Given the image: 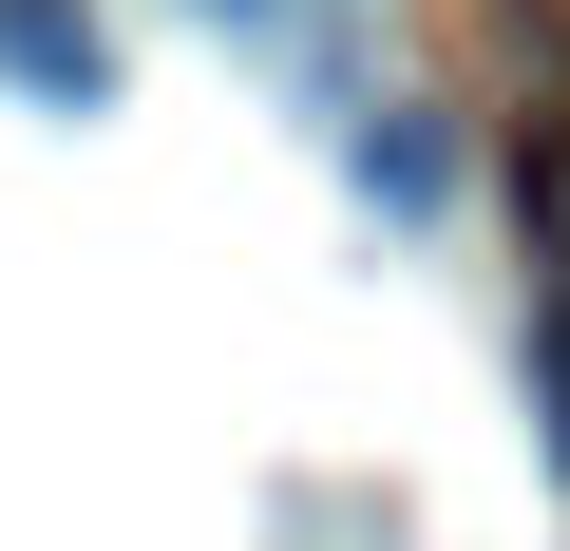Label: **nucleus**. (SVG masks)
<instances>
[{"mask_svg": "<svg viewBox=\"0 0 570 551\" xmlns=\"http://www.w3.org/2000/svg\"><path fill=\"white\" fill-rule=\"evenodd\" d=\"M209 20H228V39H285V0H209Z\"/></svg>", "mask_w": 570, "mask_h": 551, "instance_id": "20e7f679", "label": "nucleus"}, {"mask_svg": "<svg viewBox=\"0 0 570 551\" xmlns=\"http://www.w3.org/2000/svg\"><path fill=\"white\" fill-rule=\"evenodd\" d=\"M532 247H551V305H570V134L532 152Z\"/></svg>", "mask_w": 570, "mask_h": 551, "instance_id": "7ed1b4c3", "label": "nucleus"}, {"mask_svg": "<svg viewBox=\"0 0 570 551\" xmlns=\"http://www.w3.org/2000/svg\"><path fill=\"white\" fill-rule=\"evenodd\" d=\"M0 77H20L39 115H115V39H96V0H0Z\"/></svg>", "mask_w": 570, "mask_h": 551, "instance_id": "f03ea898", "label": "nucleus"}, {"mask_svg": "<svg viewBox=\"0 0 570 551\" xmlns=\"http://www.w3.org/2000/svg\"><path fill=\"white\" fill-rule=\"evenodd\" d=\"M343 171H362V209H381V228H438V209H456V115L362 96V115H343Z\"/></svg>", "mask_w": 570, "mask_h": 551, "instance_id": "f257e3e1", "label": "nucleus"}]
</instances>
